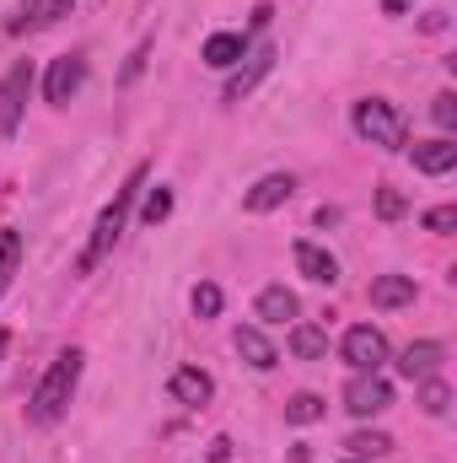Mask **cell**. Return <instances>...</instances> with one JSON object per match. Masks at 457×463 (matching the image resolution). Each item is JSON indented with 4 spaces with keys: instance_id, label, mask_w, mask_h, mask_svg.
Returning <instances> with one entry per match:
<instances>
[{
    "instance_id": "cell-2",
    "label": "cell",
    "mask_w": 457,
    "mask_h": 463,
    "mask_svg": "<svg viewBox=\"0 0 457 463\" xmlns=\"http://www.w3.org/2000/svg\"><path fill=\"white\" fill-rule=\"evenodd\" d=\"M81 366H87V355H81L76 345L60 350V355L49 361V372L38 377L33 399H27V426H54V420L70 410V399H76V383H81Z\"/></svg>"
},
{
    "instance_id": "cell-13",
    "label": "cell",
    "mask_w": 457,
    "mask_h": 463,
    "mask_svg": "<svg viewBox=\"0 0 457 463\" xmlns=\"http://www.w3.org/2000/svg\"><path fill=\"white\" fill-rule=\"evenodd\" d=\"M442 361H447V345H442V340H420V345H409L404 355H398V377L425 383V377H436Z\"/></svg>"
},
{
    "instance_id": "cell-5",
    "label": "cell",
    "mask_w": 457,
    "mask_h": 463,
    "mask_svg": "<svg viewBox=\"0 0 457 463\" xmlns=\"http://www.w3.org/2000/svg\"><path fill=\"white\" fill-rule=\"evenodd\" d=\"M27 92H33V60H16V65L0 76V140L16 135V124L27 114Z\"/></svg>"
},
{
    "instance_id": "cell-24",
    "label": "cell",
    "mask_w": 457,
    "mask_h": 463,
    "mask_svg": "<svg viewBox=\"0 0 457 463\" xmlns=\"http://www.w3.org/2000/svg\"><path fill=\"white\" fill-rule=\"evenodd\" d=\"M167 216H173V189H151L145 205H140V222L156 227V222H167Z\"/></svg>"
},
{
    "instance_id": "cell-15",
    "label": "cell",
    "mask_w": 457,
    "mask_h": 463,
    "mask_svg": "<svg viewBox=\"0 0 457 463\" xmlns=\"http://www.w3.org/2000/svg\"><path fill=\"white\" fill-rule=\"evenodd\" d=\"M452 167H457V140L452 135H436V140L415 146V173H425V178H447Z\"/></svg>"
},
{
    "instance_id": "cell-21",
    "label": "cell",
    "mask_w": 457,
    "mask_h": 463,
    "mask_svg": "<svg viewBox=\"0 0 457 463\" xmlns=\"http://www.w3.org/2000/svg\"><path fill=\"white\" fill-rule=\"evenodd\" d=\"M16 264H22V232L0 227V297H5V286L16 275Z\"/></svg>"
},
{
    "instance_id": "cell-33",
    "label": "cell",
    "mask_w": 457,
    "mask_h": 463,
    "mask_svg": "<svg viewBox=\"0 0 457 463\" xmlns=\"http://www.w3.org/2000/svg\"><path fill=\"white\" fill-rule=\"evenodd\" d=\"M5 345H11V335H5V329H0V355H5Z\"/></svg>"
},
{
    "instance_id": "cell-9",
    "label": "cell",
    "mask_w": 457,
    "mask_h": 463,
    "mask_svg": "<svg viewBox=\"0 0 457 463\" xmlns=\"http://www.w3.org/2000/svg\"><path fill=\"white\" fill-rule=\"evenodd\" d=\"M70 5H76V0H22L16 16L5 22V33H11V38H22V33H43V27H54L60 16H70Z\"/></svg>"
},
{
    "instance_id": "cell-7",
    "label": "cell",
    "mask_w": 457,
    "mask_h": 463,
    "mask_svg": "<svg viewBox=\"0 0 457 463\" xmlns=\"http://www.w3.org/2000/svg\"><path fill=\"white\" fill-rule=\"evenodd\" d=\"M87 87V60L81 54H60V60H49V76H43V98L54 103V109H65L76 92Z\"/></svg>"
},
{
    "instance_id": "cell-1",
    "label": "cell",
    "mask_w": 457,
    "mask_h": 463,
    "mask_svg": "<svg viewBox=\"0 0 457 463\" xmlns=\"http://www.w3.org/2000/svg\"><path fill=\"white\" fill-rule=\"evenodd\" d=\"M145 178H151V162H135V167H129V178L114 189V200L103 205L98 227H92L87 248H81V259H76V275H92V269L114 253V242L124 237V222H129V211H135V200H140V189H145Z\"/></svg>"
},
{
    "instance_id": "cell-17",
    "label": "cell",
    "mask_w": 457,
    "mask_h": 463,
    "mask_svg": "<svg viewBox=\"0 0 457 463\" xmlns=\"http://www.w3.org/2000/svg\"><path fill=\"white\" fill-rule=\"evenodd\" d=\"M415 302V275H377L371 280V307H409Z\"/></svg>"
},
{
    "instance_id": "cell-20",
    "label": "cell",
    "mask_w": 457,
    "mask_h": 463,
    "mask_svg": "<svg viewBox=\"0 0 457 463\" xmlns=\"http://www.w3.org/2000/svg\"><path fill=\"white\" fill-rule=\"evenodd\" d=\"M344 448H350V458L371 463V458H382V453H393V437H387V431H355Z\"/></svg>"
},
{
    "instance_id": "cell-27",
    "label": "cell",
    "mask_w": 457,
    "mask_h": 463,
    "mask_svg": "<svg viewBox=\"0 0 457 463\" xmlns=\"http://www.w3.org/2000/svg\"><path fill=\"white\" fill-rule=\"evenodd\" d=\"M404 211H409V200H404L398 189H377V216H382V222H398Z\"/></svg>"
},
{
    "instance_id": "cell-8",
    "label": "cell",
    "mask_w": 457,
    "mask_h": 463,
    "mask_svg": "<svg viewBox=\"0 0 457 463\" xmlns=\"http://www.w3.org/2000/svg\"><path fill=\"white\" fill-rule=\"evenodd\" d=\"M242 60H247V65H231V81H227V92H221L227 103H242V98L275 71V43H258V49H247Z\"/></svg>"
},
{
    "instance_id": "cell-23",
    "label": "cell",
    "mask_w": 457,
    "mask_h": 463,
    "mask_svg": "<svg viewBox=\"0 0 457 463\" xmlns=\"http://www.w3.org/2000/svg\"><path fill=\"white\" fill-rule=\"evenodd\" d=\"M420 410H425V415H447V410H452V388H447L442 377H425V383H420Z\"/></svg>"
},
{
    "instance_id": "cell-11",
    "label": "cell",
    "mask_w": 457,
    "mask_h": 463,
    "mask_svg": "<svg viewBox=\"0 0 457 463\" xmlns=\"http://www.w3.org/2000/svg\"><path fill=\"white\" fill-rule=\"evenodd\" d=\"M167 393H173L178 404L200 410V404H210V393H216V377H210V372H200V366H178V372L167 377Z\"/></svg>"
},
{
    "instance_id": "cell-26",
    "label": "cell",
    "mask_w": 457,
    "mask_h": 463,
    "mask_svg": "<svg viewBox=\"0 0 457 463\" xmlns=\"http://www.w3.org/2000/svg\"><path fill=\"white\" fill-rule=\"evenodd\" d=\"M145 60H151V38H140L135 43V54L124 60V71H118V87H129V81H140V71H145Z\"/></svg>"
},
{
    "instance_id": "cell-19",
    "label": "cell",
    "mask_w": 457,
    "mask_h": 463,
    "mask_svg": "<svg viewBox=\"0 0 457 463\" xmlns=\"http://www.w3.org/2000/svg\"><path fill=\"white\" fill-rule=\"evenodd\" d=\"M291 355H296V361H323V355H329V335L312 329V324H296V329H291Z\"/></svg>"
},
{
    "instance_id": "cell-32",
    "label": "cell",
    "mask_w": 457,
    "mask_h": 463,
    "mask_svg": "<svg viewBox=\"0 0 457 463\" xmlns=\"http://www.w3.org/2000/svg\"><path fill=\"white\" fill-rule=\"evenodd\" d=\"M382 11H387V16H404V11H409V0H382Z\"/></svg>"
},
{
    "instance_id": "cell-29",
    "label": "cell",
    "mask_w": 457,
    "mask_h": 463,
    "mask_svg": "<svg viewBox=\"0 0 457 463\" xmlns=\"http://www.w3.org/2000/svg\"><path fill=\"white\" fill-rule=\"evenodd\" d=\"M452 227H457V205H436V211H425V232H442V237H447Z\"/></svg>"
},
{
    "instance_id": "cell-3",
    "label": "cell",
    "mask_w": 457,
    "mask_h": 463,
    "mask_svg": "<svg viewBox=\"0 0 457 463\" xmlns=\"http://www.w3.org/2000/svg\"><path fill=\"white\" fill-rule=\"evenodd\" d=\"M350 124H355L360 140H371L382 151H409V118L398 114L387 98H360L350 109Z\"/></svg>"
},
{
    "instance_id": "cell-28",
    "label": "cell",
    "mask_w": 457,
    "mask_h": 463,
    "mask_svg": "<svg viewBox=\"0 0 457 463\" xmlns=\"http://www.w3.org/2000/svg\"><path fill=\"white\" fill-rule=\"evenodd\" d=\"M431 118H436L442 129H457V98L452 92H436V98H431Z\"/></svg>"
},
{
    "instance_id": "cell-16",
    "label": "cell",
    "mask_w": 457,
    "mask_h": 463,
    "mask_svg": "<svg viewBox=\"0 0 457 463\" xmlns=\"http://www.w3.org/2000/svg\"><path fill=\"white\" fill-rule=\"evenodd\" d=\"M242 54H247V38H242V33H210L205 49H200V60H205L210 71H231V65H242Z\"/></svg>"
},
{
    "instance_id": "cell-31",
    "label": "cell",
    "mask_w": 457,
    "mask_h": 463,
    "mask_svg": "<svg viewBox=\"0 0 457 463\" xmlns=\"http://www.w3.org/2000/svg\"><path fill=\"white\" fill-rule=\"evenodd\" d=\"M269 16H275V5L264 0V5H253V27H269Z\"/></svg>"
},
{
    "instance_id": "cell-30",
    "label": "cell",
    "mask_w": 457,
    "mask_h": 463,
    "mask_svg": "<svg viewBox=\"0 0 457 463\" xmlns=\"http://www.w3.org/2000/svg\"><path fill=\"white\" fill-rule=\"evenodd\" d=\"M210 463H231V442H227V437H216V442H210Z\"/></svg>"
},
{
    "instance_id": "cell-34",
    "label": "cell",
    "mask_w": 457,
    "mask_h": 463,
    "mask_svg": "<svg viewBox=\"0 0 457 463\" xmlns=\"http://www.w3.org/2000/svg\"><path fill=\"white\" fill-rule=\"evenodd\" d=\"M344 463H366V458H344Z\"/></svg>"
},
{
    "instance_id": "cell-18",
    "label": "cell",
    "mask_w": 457,
    "mask_h": 463,
    "mask_svg": "<svg viewBox=\"0 0 457 463\" xmlns=\"http://www.w3.org/2000/svg\"><path fill=\"white\" fill-rule=\"evenodd\" d=\"M296 313H302L296 291H285V286H264V291H258V318H264V324H291Z\"/></svg>"
},
{
    "instance_id": "cell-6",
    "label": "cell",
    "mask_w": 457,
    "mask_h": 463,
    "mask_svg": "<svg viewBox=\"0 0 457 463\" xmlns=\"http://www.w3.org/2000/svg\"><path fill=\"white\" fill-rule=\"evenodd\" d=\"M340 355H344V366H355V372H382V361H387V335L371 329V324H355L340 340Z\"/></svg>"
},
{
    "instance_id": "cell-4",
    "label": "cell",
    "mask_w": 457,
    "mask_h": 463,
    "mask_svg": "<svg viewBox=\"0 0 457 463\" xmlns=\"http://www.w3.org/2000/svg\"><path fill=\"white\" fill-rule=\"evenodd\" d=\"M344 410H350L355 420H371V415L393 410V383H387L382 372H355V377L344 383Z\"/></svg>"
},
{
    "instance_id": "cell-22",
    "label": "cell",
    "mask_w": 457,
    "mask_h": 463,
    "mask_svg": "<svg viewBox=\"0 0 457 463\" xmlns=\"http://www.w3.org/2000/svg\"><path fill=\"white\" fill-rule=\"evenodd\" d=\"M323 415H329V404H323L318 393H296V399L285 404V420H291V426H312V420H323Z\"/></svg>"
},
{
    "instance_id": "cell-10",
    "label": "cell",
    "mask_w": 457,
    "mask_h": 463,
    "mask_svg": "<svg viewBox=\"0 0 457 463\" xmlns=\"http://www.w3.org/2000/svg\"><path fill=\"white\" fill-rule=\"evenodd\" d=\"M291 194H296V178H291V173H264V178L242 194V211H247V216H264V211H280Z\"/></svg>"
},
{
    "instance_id": "cell-14",
    "label": "cell",
    "mask_w": 457,
    "mask_h": 463,
    "mask_svg": "<svg viewBox=\"0 0 457 463\" xmlns=\"http://www.w3.org/2000/svg\"><path fill=\"white\" fill-rule=\"evenodd\" d=\"M231 350H237V355H242L253 372H269V366H280V350H275V340H269L264 329H253V324L231 335Z\"/></svg>"
},
{
    "instance_id": "cell-12",
    "label": "cell",
    "mask_w": 457,
    "mask_h": 463,
    "mask_svg": "<svg viewBox=\"0 0 457 463\" xmlns=\"http://www.w3.org/2000/svg\"><path fill=\"white\" fill-rule=\"evenodd\" d=\"M291 259H296V269H302L312 286H334V280H340V259H334L329 248H318V242H296Z\"/></svg>"
},
{
    "instance_id": "cell-25",
    "label": "cell",
    "mask_w": 457,
    "mask_h": 463,
    "mask_svg": "<svg viewBox=\"0 0 457 463\" xmlns=\"http://www.w3.org/2000/svg\"><path fill=\"white\" fill-rule=\"evenodd\" d=\"M221 302H227L221 286H210V280L194 286V318H221Z\"/></svg>"
}]
</instances>
